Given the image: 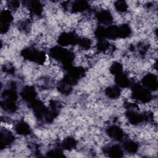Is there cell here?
I'll list each match as a JSON object with an SVG mask.
<instances>
[{
  "label": "cell",
  "instance_id": "cell-17",
  "mask_svg": "<svg viewBox=\"0 0 158 158\" xmlns=\"http://www.w3.org/2000/svg\"><path fill=\"white\" fill-rule=\"evenodd\" d=\"M106 152L111 157H121L123 156V152L121 148L117 144L109 146L107 149Z\"/></svg>",
  "mask_w": 158,
  "mask_h": 158
},
{
  "label": "cell",
  "instance_id": "cell-24",
  "mask_svg": "<svg viewBox=\"0 0 158 158\" xmlns=\"http://www.w3.org/2000/svg\"><path fill=\"white\" fill-rule=\"evenodd\" d=\"M96 48L99 51L104 52L108 51L110 48V46L106 40H99L96 44Z\"/></svg>",
  "mask_w": 158,
  "mask_h": 158
},
{
  "label": "cell",
  "instance_id": "cell-25",
  "mask_svg": "<svg viewBox=\"0 0 158 158\" xmlns=\"http://www.w3.org/2000/svg\"><path fill=\"white\" fill-rule=\"evenodd\" d=\"M123 67L122 65L118 62H114L110 67V72L112 74L114 75L115 76L122 73L123 71Z\"/></svg>",
  "mask_w": 158,
  "mask_h": 158
},
{
  "label": "cell",
  "instance_id": "cell-7",
  "mask_svg": "<svg viewBox=\"0 0 158 158\" xmlns=\"http://www.w3.org/2000/svg\"><path fill=\"white\" fill-rule=\"evenodd\" d=\"M30 107L33 110L36 117L39 118L45 117L48 111V109L46 107L44 104L41 101L37 99L30 103Z\"/></svg>",
  "mask_w": 158,
  "mask_h": 158
},
{
  "label": "cell",
  "instance_id": "cell-9",
  "mask_svg": "<svg viewBox=\"0 0 158 158\" xmlns=\"http://www.w3.org/2000/svg\"><path fill=\"white\" fill-rule=\"evenodd\" d=\"M21 96L23 100L30 104L36 99V90L31 86H26L21 92Z\"/></svg>",
  "mask_w": 158,
  "mask_h": 158
},
{
  "label": "cell",
  "instance_id": "cell-27",
  "mask_svg": "<svg viewBox=\"0 0 158 158\" xmlns=\"http://www.w3.org/2000/svg\"><path fill=\"white\" fill-rule=\"evenodd\" d=\"M78 45L83 49H88L91 48V41L87 38H79Z\"/></svg>",
  "mask_w": 158,
  "mask_h": 158
},
{
  "label": "cell",
  "instance_id": "cell-16",
  "mask_svg": "<svg viewBox=\"0 0 158 158\" xmlns=\"http://www.w3.org/2000/svg\"><path fill=\"white\" fill-rule=\"evenodd\" d=\"M15 130L17 134L20 135H27L31 132L30 126L23 121L19 122L15 125Z\"/></svg>",
  "mask_w": 158,
  "mask_h": 158
},
{
  "label": "cell",
  "instance_id": "cell-1",
  "mask_svg": "<svg viewBox=\"0 0 158 158\" xmlns=\"http://www.w3.org/2000/svg\"><path fill=\"white\" fill-rule=\"evenodd\" d=\"M49 55L52 58L60 62L66 69L72 66L75 57L74 54L72 51L60 46L51 48L49 50Z\"/></svg>",
  "mask_w": 158,
  "mask_h": 158
},
{
  "label": "cell",
  "instance_id": "cell-15",
  "mask_svg": "<svg viewBox=\"0 0 158 158\" xmlns=\"http://www.w3.org/2000/svg\"><path fill=\"white\" fill-rule=\"evenodd\" d=\"M115 81L118 87L127 88L131 84L130 80L128 75L123 72L117 75H115Z\"/></svg>",
  "mask_w": 158,
  "mask_h": 158
},
{
  "label": "cell",
  "instance_id": "cell-11",
  "mask_svg": "<svg viewBox=\"0 0 158 158\" xmlns=\"http://www.w3.org/2000/svg\"><path fill=\"white\" fill-rule=\"evenodd\" d=\"M96 17L97 20L102 24L109 25L112 22V15L109 10H101L96 14Z\"/></svg>",
  "mask_w": 158,
  "mask_h": 158
},
{
  "label": "cell",
  "instance_id": "cell-6",
  "mask_svg": "<svg viewBox=\"0 0 158 158\" xmlns=\"http://www.w3.org/2000/svg\"><path fill=\"white\" fill-rule=\"evenodd\" d=\"M143 86L149 91H155L158 86L157 78L156 75L152 73H148L145 75L141 81Z\"/></svg>",
  "mask_w": 158,
  "mask_h": 158
},
{
  "label": "cell",
  "instance_id": "cell-19",
  "mask_svg": "<svg viewBox=\"0 0 158 158\" xmlns=\"http://www.w3.org/2000/svg\"><path fill=\"white\" fill-rule=\"evenodd\" d=\"M2 100L16 102L17 99V94L15 91L13 89H7L2 93Z\"/></svg>",
  "mask_w": 158,
  "mask_h": 158
},
{
  "label": "cell",
  "instance_id": "cell-23",
  "mask_svg": "<svg viewBox=\"0 0 158 158\" xmlns=\"http://www.w3.org/2000/svg\"><path fill=\"white\" fill-rule=\"evenodd\" d=\"M124 149L130 153H135L138 149V144L133 141H127L123 143Z\"/></svg>",
  "mask_w": 158,
  "mask_h": 158
},
{
  "label": "cell",
  "instance_id": "cell-8",
  "mask_svg": "<svg viewBox=\"0 0 158 158\" xmlns=\"http://www.w3.org/2000/svg\"><path fill=\"white\" fill-rule=\"evenodd\" d=\"M126 117L128 122L133 125H138L146 120L145 114H139L135 110H128L126 112Z\"/></svg>",
  "mask_w": 158,
  "mask_h": 158
},
{
  "label": "cell",
  "instance_id": "cell-12",
  "mask_svg": "<svg viewBox=\"0 0 158 158\" xmlns=\"http://www.w3.org/2000/svg\"><path fill=\"white\" fill-rule=\"evenodd\" d=\"M14 140V136L9 130H1V148L2 149L6 146H9Z\"/></svg>",
  "mask_w": 158,
  "mask_h": 158
},
{
  "label": "cell",
  "instance_id": "cell-21",
  "mask_svg": "<svg viewBox=\"0 0 158 158\" xmlns=\"http://www.w3.org/2000/svg\"><path fill=\"white\" fill-rule=\"evenodd\" d=\"M1 106L5 111L8 112H14L17 110V105L15 102L2 100L1 101Z\"/></svg>",
  "mask_w": 158,
  "mask_h": 158
},
{
  "label": "cell",
  "instance_id": "cell-18",
  "mask_svg": "<svg viewBox=\"0 0 158 158\" xmlns=\"http://www.w3.org/2000/svg\"><path fill=\"white\" fill-rule=\"evenodd\" d=\"M121 91L118 86H111L106 89L105 93L106 96L111 99L118 98L120 95Z\"/></svg>",
  "mask_w": 158,
  "mask_h": 158
},
{
  "label": "cell",
  "instance_id": "cell-20",
  "mask_svg": "<svg viewBox=\"0 0 158 158\" xmlns=\"http://www.w3.org/2000/svg\"><path fill=\"white\" fill-rule=\"evenodd\" d=\"M131 33V28L127 24H123L117 27L118 38H125L128 37Z\"/></svg>",
  "mask_w": 158,
  "mask_h": 158
},
{
  "label": "cell",
  "instance_id": "cell-2",
  "mask_svg": "<svg viewBox=\"0 0 158 158\" xmlns=\"http://www.w3.org/2000/svg\"><path fill=\"white\" fill-rule=\"evenodd\" d=\"M21 54L25 59L38 64H43L46 60L45 52L34 48H27L23 49Z\"/></svg>",
  "mask_w": 158,
  "mask_h": 158
},
{
  "label": "cell",
  "instance_id": "cell-29",
  "mask_svg": "<svg viewBox=\"0 0 158 158\" xmlns=\"http://www.w3.org/2000/svg\"><path fill=\"white\" fill-rule=\"evenodd\" d=\"M8 6L10 9H15L19 7L20 2L17 1H8Z\"/></svg>",
  "mask_w": 158,
  "mask_h": 158
},
{
  "label": "cell",
  "instance_id": "cell-5",
  "mask_svg": "<svg viewBox=\"0 0 158 158\" xmlns=\"http://www.w3.org/2000/svg\"><path fill=\"white\" fill-rule=\"evenodd\" d=\"M13 20L12 15L10 10H3L1 12L0 21H1V33H6L9 28V25Z\"/></svg>",
  "mask_w": 158,
  "mask_h": 158
},
{
  "label": "cell",
  "instance_id": "cell-14",
  "mask_svg": "<svg viewBox=\"0 0 158 158\" xmlns=\"http://www.w3.org/2000/svg\"><path fill=\"white\" fill-rule=\"evenodd\" d=\"M27 7L31 13L35 15H40L43 12V6L38 1H30L27 2Z\"/></svg>",
  "mask_w": 158,
  "mask_h": 158
},
{
  "label": "cell",
  "instance_id": "cell-22",
  "mask_svg": "<svg viewBox=\"0 0 158 158\" xmlns=\"http://www.w3.org/2000/svg\"><path fill=\"white\" fill-rule=\"evenodd\" d=\"M76 144L77 143L75 139L72 137L65 138L62 143V148L66 150H71L73 149L76 146Z\"/></svg>",
  "mask_w": 158,
  "mask_h": 158
},
{
  "label": "cell",
  "instance_id": "cell-4",
  "mask_svg": "<svg viewBox=\"0 0 158 158\" xmlns=\"http://www.w3.org/2000/svg\"><path fill=\"white\" fill-rule=\"evenodd\" d=\"M79 38L73 32H65L60 34L58 38L57 43L60 46H67L78 44Z\"/></svg>",
  "mask_w": 158,
  "mask_h": 158
},
{
  "label": "cell",
  "instance_id": "cell-26",
  "mask_svg": "<svg viewBox=\"0 0 158 158\" xmlns=\"http://www.w3.org/2000/svg\"><path fill=\"white\" fill-rule=\"evenodd\" d=\"M115 9L120 12H125L128 9V4L125 1H117L114 3Z\"/></svg>",
  "mask_w": 158,
  "mask_h": 158
},
{
  "label": "cell",
  "instance_id": "cell-28",
  "mask_svg": "<svg viewBox=\"0 0 158 158\" xmlns=\"http://www.w3.org/2000/svg\"><path fill=\"white\" fill-rule=\"evenodd\" d=\"M62 152L60 149H54L52 150H51L48 152V156L51 157H60V156H64L62 154Z\"/></svg>",
  "mask_w": 158,
  "mask_h": 158
},
{
  "label": "cell",
  "instance_id": "cell-13",
  "mask_svg": "<svg viewBox=\"0 0 158 158\" xmlns=\"http://www.w3.org/2000/svg\"><path fill=\"white\" fill-rule=\"evenodd\" d=\"M89 7V4L86 1H75L71 6V10L73 13L82 12Z\"/></svg>",
  "mask_w": 158,
  "mask_h": 158
},
{
  "label": "cell",
  "instance_id": "cell-10",
  "mask_svg": "<svg viewBox=\"0 0 158 158\" xmlns=\"http://www.w3.org/2000/svg\"><path fill=\"white\" fill-rule=\"evenodd\" d=\"M106 132L110 138L116 141L122 140L124 136L122 129L117 125L109 126L107 128Z\"/></svg>",
  "mask_w": 158,
  "mask_h": 158
},
{
  "label": "cell",
  "instance_id": "cell-3",
  "mask_svg": "<svg viewBox=\"0 0 158 158\" xmlns=\"http://www.w3.org/2000/svg\"><path fill=\"white\" fill-rule=\"evenodd\" d=\"M132 98L139 102L146 103L151 100L152 94L149 90L140 84L135 83L132 85Z\"/></svg>",
  "mask_w": 158,
  "mask_h": 158
}]
</instances>
